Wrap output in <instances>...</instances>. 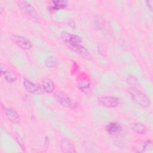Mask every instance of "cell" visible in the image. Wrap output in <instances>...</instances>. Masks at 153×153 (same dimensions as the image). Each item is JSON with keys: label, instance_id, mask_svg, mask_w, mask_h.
I'll use <instances>...</instances> for the list:
<instances>
[{"label": "cell", "instance_id": "cell-1", "mask_svg": "<svg viewBox=\"0 0 153 153\" xmlns=\"http://www.w3.org/2000/svg\"><path fill=\"white\" fill-rule=\"evenodd\" d=\"M128 92L132 100L142 108H148L151 105V101L147 96L137 88H129Z\"/></svg>", "mask_w": 153, "mask_h": 153}, {"label": "cell", "instance_id": "cell-2", "mask_svg": "<svg viewBox=\"0 0 153 153\" xmlns=\"http://www.w3.org/2000/svg\"><path fill=\"white\" fill-rule=\"evenodd\" d=\"M19 5L23 13L31 20L35 22H39L41 20L35 8L27 1H21L19 2Z\"/></svg>", "mask_w": 153, "mask_h": 153}, {"label": "cell", "instance_id": "cell-3", "mask_svg": "<svg viewBox=\"0 0 153 153\" xmlns=\"http://www.w3.org/2000/svg\"><path fill=\"white\" fill-rule=\"evenodd\" d=\"M54 97L61 105L65 108L74 109L76 107L75 103L67 94L62 91H56L54 93Z\"/></svg>", "mask_w": 153, "mask_h": 153}, {"label": "cell", "instance_id": "cell-4", "mask_svg": "<svg viewBox=\"0 0 153 153\" xmlns=\"http://www.w3.org/2000/svg\"><path fill=\"white\" fill-rule=\"evenodd\" d=\"M98 102L103 106L106 108H115L120 103V99L118 97L114 96H100L98 97Z\"/></svg>", "mask_w": 153, "mask_h": 153}, {"label": "cell", "instance_id": "cell-5", "mask_svg": "<svg viewBox=\"0 0 153 153\" xmlns=\"http://www.w3.org/2000/svg\"><path fill=\"white\" fill-rule=\"evenodd\" d=\"M11 39L17 46L23 50H30L32 47V42L23 36L12 35L11 36Z\"/></svg>", "mask_w": 153, "mask_h": 153}, {"label": "cell", "instance_id": "cell-6", "mask_svg": "<svg viewBox=\"0 0 153 153\" xmlns=\"http://www.w3.org/2000/svg\"><path fill=\"white\" fill-rule=\"evenodd\" d=\"M153 148V142L151 139L140 140L136 143L133 148V150L136 152H145L148 150H151Z\"/></svg>", "mask_w": 153, "mask_h": 153}, {"label": "cell", "instance_id": "cell-7", "mask_svg": "<svg viewBox=\"0 0 153 153\" xmlns=\"http://www.w3.org/2000/svg\"><path fill=\"white\" fill-rule=\"evenodd\" d=\"M61 36L62 38V39L66 44L68 47L75 44H81L82 41L81 38L79 36L77 35L71 34L66 32H62Z\"/></svg>", "mask_w": 153, "mask_h": 153}, {"label": "cell", "instance_id": "cell-8", "mask_svg": "<svg viewBox=\"0 0 153 153\" xmlns=\"http://www.w3.org/2000/svg\"><path fill=\"white\" fill-rule=\"evenodd\" d=\"M1 74L5 79L9 82H15L17 79V75L16 72L2 63L1 64Z\"/></svg>", "mask_w": 153, "mask_h": 153}, {"label": "cell", "instance_id": "cell-9", "mask_svg": "<svg viewBox=\"0 0 153 153\" xmlns=\"http://www.w3.org/2000/svg\"><path fill=\"white\" fill-rule=\"evenodd\" d=\"M68 47L72 51L76 53L85 59H90L91 57L88 50L82 45H81V44L70 45Z\"/></svg>", "mask_w": 153, "mask_h": 153}, {"label": "cell", "instance_id": "cell-10", "mask_svg": "<svg viewBox=\"0 0 153 153\" xmlns=\"http://www.w3.org/2000/svg\"><path fill=\"white\" fill-rule=\"evenodd\" d=\"M4 112L7 118L13 123L18 124L20 122V116L14 109L11 108H4Z\"/></svg>", "mask_w": 153, "mask_h": 153}, {"label": "cell", "instance_id": "cell-11", "mask_svg": "<svg viewBox=\"0 0 153 153\" xmlns=\"http://www.w3.org/2000/svg\"><path fill=\"white\" fill-rule=\"evenodd\" d=\"M23 84L25 90L30 93L39 94L41 91V90L39 86L32 82L29 79H25L23 81Z\"/></svg>", "mask_w": 153, "mask_h": 153}, {"label": "cell", "instance_id": "cell-12", "mask_svg": "<svg viewBox=\"0 0 153 153\" xmlns=\"http://www.w3.org/2000/svg\"><path fill=\"white\" fill-rule=\"evenodd\" d=\"M42 90L48 94L52 93L55 90V84L52 80L48 78L42 79L41 82Z\"/></svg>", "mask_w": 153, "mask_h": 153}, {"label": "cell", "instance_id": "cell-13", "mask_svg": "<svg viewBox=\"0 0 153 153\" xmlns=\"http://www.w3.org/2000/svg\"><path fill=\"white\" fill-rule=\"evenodd\" d=\"M106 130L110 134H118L122 131L123 127L118 123L112 122L108 124L106 126Z\"/></svg>", "mask_w": 153, "mask_h": 153}, {"label": "cell", "instance_id": "cell-14", "mask_svg": "<svg viewBox=\"0 0 153 153\" xmlns=\"http://www.w3.org/2000/svg\"><path fill=\"white\" fill-rule=\"evenodd\" d=\"M78 88L85 94L90 93L92 90V85L90 80L84 79L78 82Z\"/></svg>", "mask_w": 153, "mask_h": 153}, {"label": "cell", "instance_id": "cell-15", "mask_svg": "<svg viewBox=\"0 0 153 153\" xmlns=\"http://www.w3.org/2000/svg\"><path fill=\"white\" fill-rule=\"evenodd\" d=\"M49 10L51 11L63 9L68 5V2L65 1H53L51 2Z\"/></svg>", "mask_w": 153, "mask_h": 153}, {"label": "cell", "instance_id": "cell-16", "mask_svg": "<svg viewBox=\"0 0 153 153\" xmlns=\"http://www.w3.org/2000/svg\"><path fill=\"white\" fill-rule=\"evenodd\" d=\"M130 128L134 132L140 134H145L147 131L146 126L140 123L134 122L131 123Z\"/></svg>", "mask_w": 153, "mask_h": 153}, {"label": "cell", "instance_id": "cell-17", "mask_svg": "<svg viewBox=\"0 0 153 153\" xmlns=\"http://www.w3.org/2000/svg\"><path fill=\"white\" fill-rule=\"evenodd\" d=\"M60 147L63 152H75V150L72 144L67 139H63L60 142Z\"/></svg>", "mask_w": 153, "mask_h": 153}, {"label": "cell", "instance_id": "cell-18", "mask_svg": "<svg viewBox=\"0 0 153 153\" xmlns=\"http://www.w3.org/2000/svg\"><path fill=\"white\" fill-rule=\"evenodd\" d=\"M45 64L47 68H54L57 65V59L55 56H48L45 59Z\"/></svg>", "mask_w": 153, "mask_h": 153}, {"label": "cell", "instance_id": "cell-19", "mask_svg": "<svg viewBox=\"0 0 153 153\" xmlns=\"http://www.w3.org/2000/svg\"><path fill=\"white\" fill-rule=\"evenodd\" d=\"M126 82L130 86V88H136L139 84L138 79L133 75L128 76L126 79Z\"/></svg>", "mask_w": 153, "mask_h": 153}, {"label": "cell", "instance_id": "cell-20", "mask_svg": "<svg viewBox=\"0 0 153 153\" xmlns=\"http://www.w3.org/2000/svg\"><path fill=\"white\" fill-rule=\"evenodd\" d=\"M95 26L99 29H102L103 26H104V23H103V20H102V19H101L100 17L99 19H96L95 20Z\"/></svg>", "mask_w": 153, "mask_h": 153}, {"label": "cell", "instance_id": "cell-21", "mask_svg": "<svg viewBox=\"0 0 153 153\" xmlns=\"http://www.w3.org/2000/svg\"><path fill=\"white\" fill-rule=\"evenodd\" d=\"M145 2H146V4L147 7H148V8L150 10H152V1H146Z\"/></svg>", "mask_w": 153, "mask_h": 153}, {"label": "cell", "instance_id": "cell-22", "mask_svg": "<svg viewBox=\"0 0 153 153\" xmlns=\"http://www.w3.org/2000/svg\"><path fill=\"white\" fill-rule=\"evenodd\" d=\"M16 140H17V141L18 142L19 144H20V146H21L22 148H23V146H22V145H23V141H22V139L20 138V137L19 136H17L16 137Z\"/></svg>", "mask_w": 153, "mask_h": 153}]
</instances>
